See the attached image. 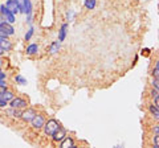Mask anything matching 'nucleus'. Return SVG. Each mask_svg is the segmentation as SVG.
I'll return each instance as SVG.
<instances>
[{"mask_svg": "<svg viewBox=\"0 0 159 148\" xmlns=\"http://www.w3.org/2000/svg\"><path fill=\"white\" fill-rule=\"evenodd\" d=\"M43 127H44V131H45V134L52 136L61 126H60V123L56 119H51V120H48L47 123H44Z\"/></svg>", "mask_w": 159, "mask_h": 148, "instance_id": "1", "label": "nucleus"}, {"mask_svg": "<svg viewBox=\"0 0 159 148\" xmlns=\"http://www.w3.org/2000/svg\"><path fill=\"white\" fill-rule=\"evenodd\" d=\"M0 11H2V15L4 17H6V20H7V23H9V24H12V23H15L16 20H15V15L9 11V9L6 7V6H2L0 7Z\"/></svg>", "mask_w": 159, "mask_h": 148, "instance_id": "2", "label": "nucleus"}, {"mask_svg": "<svg viewBox=\"0 0 159 148\" xmlns=\"http://www.w3.org/2000/svg\"><path fill=\"white\" fill-rule=\"evenodd\" d=\"M31 123H32V126H33L34 130H40V128H43L45 120H44V116H43V115H37V114H36L33 119L31 120Z\"/></svg>", "mask_w": 159, "mask_h": 148, "instance_id": "3", "label": "nucleus"}, {"mask_svg": "<svg viewBox=\"0 0 159 148\" xmlns=\"http://www.w3.org/2000/svg\"><path fill=\"white\" fill-rule=\"evenodd\" d=\"M34 115H36V111L33 110V108H27L24 112H21V119L23 120H25V122H31L33 118H34Z\"/></svg>", "mask_w": 159, "mask_h": 148, "instance_id": "4", "label": "nucleus"}, {"mask_svg": "<svg viewBox=\"0 0 159 148\" xmlns=\"http://www.w3.org/2000/svg\"><path fill=\"white\" fill-rule=\"evenodd\" d=\"M11 107H13V108H24V107H27V101L21 99V98H12L11 99Z\"/></svg>", "mask_w": 159, "mask_h": 148, "instance_id": "5", "label": "nucleus"}, {"mask_svg": "<svg viewBox=\"0 0 159 148\" xmlns=\"http://www.w3.org/2000/svg\"><path fill=\"white\" fill-rule=\"evenodd\" d=\"M52 136H53V140H54V141H61V140L64 139V137L66 136V131H65V128L60 127L58 130H57L56 132H54V134H53Z\"/></svg>", "mask_w": 159, "mask_h": 148, "instance_id": "6", "label": "nucleus"}, {"mask_svg": "<svg viewBox=\"0 0 159 148\" xmlns=\"http://www.w3.org/2000/svg\"><path fill=\"white\" fill-rule=\"evenodd\" d=\"M0 28H2V31L6 32L7 36H11V34L15 33L13 27H12L9 23H7V21H2V23H0Z\"/></svg>", "mask_w": 159, "mask_h": 148, "instance_id": "7", "label": "nucleus"}, {"mask_svg": "<svg viewBox=\"0 0 159 148\" xmlns=\"http://www.w3.org/2000/svg\"><path fill=\"white\" fill-rule=\"evenodd\" d=\"M0 48H2L4 52H9L12 49V44L7 37H0Z\"/></svg>", "mask_w": 159, "mask_h": 148, "instance_id": "8", "label": "nucleus"}, {"mask_svg": "<svg viewBox=\"0 0 159 148\" xmlns=\"http://www.w3.org/2000/svg\"><path fill=\"white\" fill-rule=\"evenodd\" d=\"M60 147L61 148H74L76 146H74V141H73L72 137H64V139L61 140Z\"/></svg>", "mask_w": 159, "mask_h": 148, "instance_id": "9", "label": "nucleus"}, {"mask_svg": "<svg viewBox=\"0 0 159 148\" xmlns=\"http://www.w3.org/2000/svg\"><path fill=\"white\" fill-rule=\"evenodd\" d=\"M6 7H7V8H8L9 11H11L13 15L19 12V7H17V4L15 3V0H8L7 4H6Z\"/></svg>", "mask_w": 159, "mask_h": 148, "instance_id": "10", "label": "nucleus"}, {"mask_svg": "<svg viewBox=\"0 0 159 148\" xmlns=\"http://www.w3.org/2000/svg\"><path fill=\"white\" fill-rule=\"evenodd\" d=\"M12 98H13V94H12L11 91H7V90H6V91L3 93V94H0V99H4V101H11Z\"/></svg>", "mask_w": 159, "mask_h": 148, "instance_id": "11", "label": "nucleus"}, {"mask_svg": "<svg viewBox=\"0 0 159 148\" xmlns=\"http://www.w3.org/2000/svg\"><path fill=\"white\" fill-rule=\"evenodd\" d=\"M37 45L36 44H31V45H29L28 48H27V53L28 54H34V53H37Z\"/></svg>", "mask_w": 159, "mask_h": 148, "instance_id": "12", "label": "nucleus"}, {"mask_svg": "<svg viewBox=\"0 0 159 148\" xmlns=\"http://www.w3.org/2000/svg\"><path fill=\"white\" fill-rule=\"evenodd\" d=\"M66 28H68V25H66V24H64L62 28H61V31H60V37H58V41H62L64 38H65V34H66Z\"/></svg>", "mask_w": 159, "mask_h": 148, "instance_id": "13", "label": "nucleus"}, {"mask_svg": "<svg viewBox=\"0 0 159 148\" xmlns=\"http://www.w3.org/2000/svg\"><path fill=\"white\" fill-rule=\"evenodd\" d=\"M15 3L17 4V7H19L20 11L25 13V2H24V0H15Z\"/></svg>", "mask_w": 159, "mask_h": 148, "instance_id": "14", "label": "nucleus"}, {"mask_svg": "<svg viewBox=\"0 0 159 148\" xmlns=\"http://www.w3.org/2000/svg\"><path fill=\"white\" fill-rule=\"evenodd\" d=\"M150 112L155 116V119H158V116H159V110H158V106H150Z\"/></svg>", "mask_w": 159, "mask_h": 148, "instance_id": "15", "label": "nucleus"}, {"mask_svg": "<svg viewBox=\"0 0 159 148\" xmlns=\"http://www.w3.org/2000/svg\"><path fill=\"white\" fill-rule=\"evenodd\" d=\"M85 7L88 9H93L94 7H96V0H86V2H85Z\"/></svg>", "mask_w": 159, "mask_h": 148, "instance_id": "16", "label": "nucleus"}, {"mask_svg": "<svg viewBox=\"0 0 159 148\" xmlns=\"http://www.w3.org/2000/svg\"><path fill=\"white\" fill-rule=\"evenodd\" d=\"M9 114H13V116L20 118L21 116V111H19V108H13L12 107V110H9Z\"/></svg>", "mask_w": 159, "mask_h": 148, "instance_id": "17", "label": "nucleus"}, {"mask_svg": "<svg viewBox=\"0 0 159 148\" xmlns=\"http://www.w3.org/2000/svg\"><path fill=\"white\" fill-rule=\"evenodd\" d=\"M58 48H60V44H58V41L53 42V44H52V48H51V53H56Z\"/></svg>", "mask_w": 159, "mask_h": 148, "instance_id": "18", "label": "nucleus"}, {"mask_svg": "<svg viewBox=\"0 0 159 148\" xmlns=\"http://www.w3.org/2000/svg\"><path fill=\"white\" fill-rule=\"evenodd\" d=\"M16 82H19L20 85H25V83H27V80H24L21 76H16Z\"/></svg>", "mask_w": 159, "mask_h": 148, "instance_id": "19", "label": "nucleus"}, {"mask_svg": "<svg viewBox=\"0 0 159 148\" xmlns=\"http://www.w3.org/2000/svg\"><path fill=\"white\" fill-rule=\"evenodd\" d=\"M158 73H159V63L157 62L155 69H154V72H152V74H154V77H155V78H158Z\"/></svg>", "mask_w": 159, "mask_h": 148, "instance_id": "20", "label": "nucleus"}, {"mask_svg": "<svg viewBox=\"0 0 159 148\" xmlns=\"http://www.w3.org/2000/svg\"><path fill=\"white\" fill-rule=\"evenodd\" d=\"M32 34H33V29L31 28V29H29V31H28V33L25 34V40H29V38L32 37Z\"/></svg>", "mask_w": 159, "mask_h": 148, "instance_id": "21", "label": "nucleus"}, {"mask_svg": "<svg viewBox=\"0 0 159 148\" xmlns=\"http://www.w3.org/2000/svg\"><path fill=\"white\" fill-rule=\"evenodd\" d=\"M154 146H155V148L159 147V135H155V139H154Z\"/></svg>", "mask_w": 159, "mask_h": 148, "instance_id": "22", "label": "nucleus"}, {"mask_svg": "<svg viewBox=\"0 0 159 148\" xmlns=\"http://www.w3.org/2000/svg\"><path fill=\"white\" fill-rule=\"evenodd\" d=\"M6 90H7V86L6 85H0V94H3Z\"/></svg>", "mask_w": 159, "mask_h": 148, "instance_id": "23", "label": "nucleus"}, {"mask_svg": "<svg viewBox=\"0 0 159 148\" xmlns=\"http://www.w3.org/2000/svg\"><path fill=\"white\" fill-rule=\"evenodd\" d=\"M7 105V101H4V99H0V107H4Z\"/></svg>", "mask_w": 159, "mask_h": 148, "instance_id": "24", "label": "nucleus"}, {"mask_svg": "<svg viewBox=\"0 0 159 148\" xmlns=\"http://www.w3.org/2000/svg\"><path fill=\"white\" fill-rule=\"evenodd\" d=\"M0 37H7V34L4 31H2V28H0Z\"/></svg>", "mask_w": 159, "mask_h": 148, "instance_id": "25", "label": "nucleus"}, {"mask_svg": "<svg viewBox=\"0 0 159 148\" xmlns=\"http://www.w3.org/2000/svg\"><path fill=\"white\" fill-rule=\"evenodd\" d=\"M4 78H6V74L2 73V70H0V80H4Z\"/></svg>", "mask_w": 159, "mask_h": 148, "instance_id": "26", "label": "nucleus"}, {"mask_svg": "<svg viewBox=\"0 0 159 148\" xmlns=\"http://www.w3.org/2000/svg\"><path fill=\"white\" fill-rule=\"evenodd\" d=\"M3 53H4V50H3V49H2V48H0V56H2V54H3Z\"/></svg>", "mask_w": 159, "mask_h": 148, "instance_id": "27", "label": "nucleus"}]
</instances>
